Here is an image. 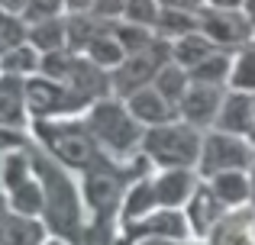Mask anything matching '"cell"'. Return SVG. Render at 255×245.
Here are the masks:
<instances>
[{"mask_svg": "<svg viewBox=\"0 0 255 245\" xmlns=\"http://www.w3.org/2000/svg\"><path fill=\"white\" fill-rule=\"evenodd\" d=\"M0 194H3V155H0Z\"/></svg>", "mask_w": 255, "mask_h": 245, "instance_id": "39", "label": "cell"}, {"mask_svg": "<svg viewBox=\"0 0 255 245\" xmlns=\"http://www.w3.org/2000/svg\"><path fill=\"white\" fill-rule=\"evenodd\" d=\"M168 62H171V39H162V36H158L155 42L149 45V49L126 55V62L120 65V68L110 71L113 94H117L120 100H126L129 94L149 87V84L155 81V75H158V71H162Z\"/></svg>", "mask_w": 255, "mask_h": 245, "instance_id": "7", "label": "cell"}, {"mask_svg": "<svg viewBox=\"0 0 255 245\" xmlns=\"http://www.w3.org/2000/svg\"><path fill=\"white\" fill-rule=\"evenodd\" d=\"M94 0H65V13H91Z\"/></svg>", "mask_w": 255, "mask_h": 245, "instance_id": "35", "label": "cell"}, {"mask_svg": "<svg viewBox=\"0 0 255 245\" xmlns=\"http://www.w3.org/2000/svg\"><path fill=\"white\" fill-rule=\"evenodd\" d=\"M94 103L81 97L78 90H71L68 84L52 81L45 75H32L26 78V110H29V123L32 120H55V116H78L87 113Z\"/></svg>", "mask_w": 255, "mask_h": 245, "instance_id": "5", "label": "cell"}, {"mask_svg": "<svg viewBox=\"0 0 255 245\" xmlns=\"http://www.w3.org/2000/svg\"><path fill=\"white\" fill-rule=\"evenodd\" d=\"M26 3H29V0H0V10H6V13H16V16H23V13H26Z\"/></svg>", "mask_w": 255, "mask_h": 245, "instance_id": "36", "label": "cell"}, {"mask_svg": "<svg viewBox=\"0 0 255 245\" xmlns=\"http://www.w3.org/2000/svg\"><path fill=\"white\" fill-rule=\"evenodd\" d=\"M200 145H204L200 129L178 116V120H168L162 126H149L145 129L142 155L155 168H197Z\"/></svg>", "mask_w": 255, "mask_h": 245, "instance_id": "4", "label": "cell"}, {"mask_svg": "<svg viewBox=\"0 0 255 245\" xmlns=\"http://www.w3.org/2000/svg\"><path fill=\"white\" fill-rule=\"evenodd\" d=\"M226 87L255 94V45H243L233 55V71H230V84Z\"/></svg>", "mask_w": 255, "mask_h": 245, "instance_id": "27", "label": "cell"}, {"mask_svg": "<svg viewBox=\"0 0 255 245\" xmlns=\"http://www.w3.org/2000/svg\"><path fill=\"white\" fill-rule=\"evenodd\" d=\"M145 236H162V239H181V242H194L191 233V223H187L184 210H168V207H158L152 213H145L142 220H132L120 226V239H145Z\"/></svg>", "mask_w": 255, "mask_h": 245, "instance_id": "9", "label": "cell"}, {"mask_svg": "<svg viewBox=\"0 0 255 245\" xmlns=\"http://www.w3.org/2000/svg\"><path fill=\"white\" fill-rule=\"evenodd\" d=\"M165 10H187V13H197L204 10V0H158Z\"/></svg>", "mask_w": 255, "mask_h": 245, "instance_id": "34", "label": "cell"}, {"mask_svg": "<svg viewBox=\"0 0 255 245\" xmlns=\"http://www.w3.org/2000/svg\"><path fill=\"white\" fill-rule=\"evenodd\" d=\"M39 65H42V52L29 42H23V45H16V49H10L6 55H0V71H3V75L32 78V75H39Z\"/></svg>", "mask_w": 255, "mask_h": 245, "instance_id": "24", "label": "cell"}, {"mask_svg": "<svg viewBox=\"0 0 255 245\" xmlns=\"http://www.w3.org/2000/svg\"><path fill=\"white\" fill-rule=\"evenodd\" d=\"M49 229L39 216H23L0 194V245H45Z\"/></svg>", "mask_w": 255, "mask_h": 245, "instance_id": "13", "label": "cell"}, {"mask_svg": "<svg viewBox=\"0 0 255 245\" xmlns=\"http://www.w3.org/2000/svg\"><path fill=\"white\" fill-rule=\"evenodd\" d=\"M87 129L97 139L100 152L110 155L113 162L129 164L132 158L142 152V139H145V126L129 113L126 100L120 97H104L87 110Z\"/></svg>", "mask_w": 255, "mask_h": 245, "instance_id": "2", "label": "cell"}, {"mask_svg": "<svg viewBox=\"0 0 255 245\" xmlns=\"http://www.w3.org/2000/svg\"><path fill=\"white\" fill-rule=\"evenodd\" d=\"M6 203H10L16 213L23 216H39L42 220V210H45V194H42V184H39L36 171H32L29 181H23L19 187L6 190Z\"/></svg>", "mask_w": 255, "mask_h": 245, "instance_id": "23", "label": "cell"}, {"mask_svg": "<svg viewBox=\"0 0 255 245\" xmlns=\"http://www.w3.org/2000/svg\"><path fill=\"white\" fill-rule=\"evenodd\" d=\"M126 107H129V113L136 116L145 129H149V126H162V123H168V120H178V110H174L171 103L165 100L155 87H152V84L126 97Z\"/></svg>", "mask_w": 255, "mask_h": 245, "instance_id": "17", "label": "cell"}, {"mask_svg": "<svg viewBox=\"0 0 255 245\" xmlns=\"http://www.w3.org/2000/svg\"><path fill=\"white\" fill-rule=\"evenodd\" d=\"M84 55L91 58L94 65H100L104 71H113V68H120V65L126 62V49H123V42L110 32V23L91 39V45L84 49Z\"/></svg>", "mask_w": 255, "mask_h": 245, "instance_id": "20", "label": "cell"}, {"mask_svg": "<svg viewBox=\"0 0 255 245\" xmlns=\"http://www.w3.org/2000/svg\"><path fill=\"white\" fill-rule=\"evenodd\" d=\"M249 187H252V207H255V162H252V168H249Z\"/></svg>", "mask_w": 255, "mask_h": 245, "instance_id": "37", "label": "cell"}, {"mask_svg": "<svg viewBox=\"0 0 255 245\" xmlns=\"http://www.w3.org/2000/svg\"><path fill=\"white\" fill-rule=\"evenodd\" d=\"M29 136L36 139L42 149H49L65 168L71 171H87L100 162L110 158L100 152L97 139L87 129V120L78 123V116H55V120H32L29 123Z\"/></svg>", "mask_w": 255, "mask_h": 245, "instance_id": "3", "label": "cell"}, {"mask_svg": "<svg viewBox=\"0 0 255 245\" xmlns=\"http://www.w3.org/2000/svg\"><path fill=\"white\" fill-rule=\"evenodd\" d=\"M249 142L255 145V126H252V132H249Z\"/></svg>", "mask_w": 255, "mask_h": 245, "instance_id": "41", "label": "cell"}, {"mask_svg": "<svg viewBox=\"0 0 255 245\" xmlns=\"http://www.w3.org/2000/svg\"><path fill=\"white\" fill-rule=\"evenodd\" d=\"M207 184H210L213 194H217L230 210H239V207H249L252 203L249 171H223V174L207 177Z\"/></svg>", "mask_w": 255, "mask_h": 245, "instance_id": "18", "label": "cell"}, {"mask_svg": "<svg viewBox=\"0 0 255 245\" xmlns=\"http://www.w3.org/2000/svg\"><path fill=\"white\" fill-rule=\"evenodd\" d=\"M158 13H162V3H158V0H126L123 19H126V23H136V26H149V29H155Z\"/></svg>", "mask_w": 255, "mask_h": 245, "instance_id": "29", "label": "cell"}, {"mask_svg": "<svg viewBox=\"0 0 255 245\" xmlns=\"http://www.w3.org/2000/svg\"><path fill=\"white\" fill-rule=\"evenodd\" d=\"M29 129H19V126H3L0 123V155H10L29 145Z\"/></svg>", "mask_w": 255, "mask_h": 245, "instance_id": "31", "label": "cell"}, {"mask_svg": "<svg viewBox=\"0 0 255 245\" xmlns=\"http://www.w3.org/2000/svg\"><path fill=\"white\" fill-rule=\"evenodd\" d=\"M0 123L29 129V110H26V78L3 75L0 71Z\"/></svg>", "mask_w": 255, "mask_h": 245, "instance_id": "16", "label": "cell"}, {"mask_svg": "<svg viewBox=\"0 0 255 245\" xmlns=\"http://www.w3.org/2000/svg\"><path fill=\"white\" fill-rule=\"evenodd\" d=\"M200 174L197 168H158L152 171V190H155V203L168 210H184L191 194L197 190Z\"/></svg>", "mask_w": 255, "mask_h": 245, "instance_id": "10", "label": "cell"}, {"mask_svg": "<svg viewBox=\"0 0 255 245\" xmlns=\"http://www.w3.org/2000/svg\"><path fill=\"white\" fill-rule=\"evenodd\" d=\"M184 213H187V223H191V233H194V242H204L207 236L213 233V226H217L220 220H223L226 213H230V207H226L223 200H220L217 194H213V187L200 177L197 190L191 194V200L184 203Z\"/></svg>", "mask_w": 255, "mask_h": 245, "instance_id": "11", "label": "cell"}, {"mask_svg": "<svg viewBox=\"0 0 255 245\" xmlns=\"http://www.w3.org/2000/svg\"><path fill=\"white\" fill-rule=\"evenodd\" d=\"M200 32L210 39L217 49H243L252 42L255 26L246 10H230V6H204L197 10Z\"/></svg>", "mask_w": 255, "mask_h": 245, "instance_id": "8", "label": "cell"}, {"mask_svg": "<svg viewBox=\"0 0 255 245\" xmlns=\"http://www.w3.org/2000/svg\"><path fill=\"white\" fill-rule=\"evenodd\" d=\"M26 42L36 45L42 55L68 49V29H65V16L42 19V23H29V36H26Z\"/></svg>", "mask_w": 255, "mask_h": 245, "instance_id": "21", "label": "cell"}, {"mask_svg": "<svg viewBox=\"0 0 255 245\" xmlns=\"http://www.w3.org/2000/svg\"><path fill=\"white\" fill-rule=\"evenodd\" d=\"M65 16V0H29L23 19L26 23H42V19Z\"/></svg>", "mask_w": 255, "mask_h": 245, "instance_id": "30", "label": "cell"}, {"mask_svg": "<svg viewBox=\"0 0 255 245\" xmlns=\"http://www.w3.org/2000/svg\"><path fill=\"white\" fill-rule=\"evenodd\" d=\"M26 36H29V23L23 16H16V13L0 10V55H6L16 45H23Z\"/></svg>", "mask_w": 255, "mask_h": 245, "instance_id": "28", "label": "cell"}, {"mask_svg": "<svg viewBox=\"0 0 255 245\" xmlns=\"http://www.w3.org/2000/svg\"><path fill=\"white\" fill-rule=\"evenodd\" d=\"M230 71H233V55H226V52H213V55H207L197 68H191V81H200V84H230Z\"/></svg>", "mask_w": 255, "mask_h": 245, "instance_id": "26", "label": "cell"}, {"mask_svg": "<svg viewBox=\"0 0 255 245\" xmlns=\"http://www.w3.org/2000/svg\"><path fill=\"white\" fill-rule=\"evenodd\" d=\"M246 13H249V19H252V26H255V0H246Z\"/></svg>", "mask_w": 255, "mask_h": 245, "instance_id": "38", "label": "cell"}, {"mask_svg": "<svg viewBox=\"0 0 255 245\" xmlns=\"http://www.w3.org/2000/svg\"><path fill=\"white\" fill-rule=\"evenodd\" d=\"M204 242L207 245H255V207L230 210Z\"/></svg>", "mask_w": 255, "mask_h": 245, "instance_id": "15", "label": "cell"}, {"mask_svg": "<svg viewBox=\"0 0 255 245\" xmlns=\"http://www.w3.org/2000/svg\"><path fill=\"white\" fill-rule=\"evenodd\" d=\"M117 245H194V242H181V239H162V236H145V239H126Z\"/></svg>", "mask_w": 255, "mask_h": 245, "instance_id": "33", "label": "cell"}, {"mask_svg": "<svg viewBox=\"0 0 255 245\" xmlns=\"http://www.w3.org/2000/svg\"><path fill=\"white\" fill-rule=\"evenodd\" d=\"M26 152H29L32 171H36L39 184H42V194H45L42 223H45V229H49V236L68 242V245H87L91 216H87L84 190L78 187V181L68 174L71 168H65L49 149H39L36 139H29Z\"/></svg>", "mask_w": 255, "mask_h": 245, "instance_id": "1", "label": "cell"}, {"mask_svg": "<svg viewBox=\"0 0 255 245\" xmlns=\"http://www.w3.org/2000/svg\"><path fill=\"white\" fill-rule=\"evenodd\" d=\"M126 0H94V16L104 19V23H113V19H123Z\"/></svg>", "mask_w": 255, "mask_h": 245, "instance_id": "32", "label": "cell"}, {"mask_svg": "<svg viewBox=\"0 0 255 245\" xmlns=\"http://www.w3.org/2000/svg\"><path fill=\"white\" fill-rule=\"evenodd\" d=\"M110 32L120 39V42H123L126 55L149 49V45L158 39L155 29H149V26H136V23H126V19H113V23H110Z\"/></svg>", "mask_w": 255, "mask_h": 245, "instance_id": "25", "label": "cell"}, {"mask_svg": "<svg viewBox=\"0 0 255 245\" xmlns=\"http://www.w3.org/2000/svg\"><path fill=\"white\" fill-rule=\"evenodd\" d=\"M152 87H155L158 94H162L165 100H168L171 107L178 110L181 100H184V94H187V87H191V71H187L184 65H178V62H168V65H165V68L155 75Z\"/></svg>", "mask_w": 255, "mask_h": 245, "instance_id": "22", "label": "cell"}, {"mask_svg": "<svg viewBox=\"0 0 255 245\" xmlns=\"http://www.w3.org/2000/svg\"><path fill=\"white\" fill-rule=\"evenodd\" d=\"M223 97H226L223 84L191 81V87H187L184 100H181V107H178V116H181V120H187L191 126H197V129L213 126V123H217L220 107H223Z\"/></svg>", "mask_w": 255, "mask_h": 245, "instance_id": "12", "label": "cell"}, {"mask_svg": "<svg viewBox=\"0 0 255 245\" xmlns=\"http://www.w3.org/2000/svg\"><path fill=\"white\" fill-rule=\"evenodd\" d=\"M252 126H255V94L230 87V94L223 97V107H220V113H217L213 129H223V132H233V136L249 139Z\"/></svg>", "mask_w": 255, "mask_h": 245, "instance_id": "14", "label": "cell"}, {"mask_svg": "<svg viewBox=\"0 0 255 245\" xmlns=\"http://www.w3.org/2000/svg\"><path fill=\"white\" fill-rule=\"evenodd\" d=\"M213 52H217V45H213V42H210V39H207L200 29L184 32V36L171 39V62L184 65L187 71H191V68H197V65L204 62L207 55H213Z\"/></svg>", "mask_w": 255, "mask_h": 245, "instance_id": "19", "label": "cell"}, {"mask_svg": "<svg viewBox=\"0 0 255 245\" xmlns=\"http://www.w3.org/2000/svg\"><path fill=\"white\" fill-rule=\"evenodd\" d=\"M252 162H255V145L246 136L210 129L204 136V145H200L197 174L207 181V177L223 174V171H249Z\"/></svg>", "mask_w": 255, "mask_h": 245, "instance_id": "6", "label": "cell"}, {"mask_svg": "<svg viewBox=\"0 0 255 245\" xmlns=\"http://www.w3.org/2000/svg\"><path fill=\"white\" fill-rule=\"evenodd\" d=\"M45 245H68V242H62V239H49Z\"/></svg>", "mask_w": 255, "mask_h": 245, "instance_id": "40", "label": "cell"}]
</instances>
